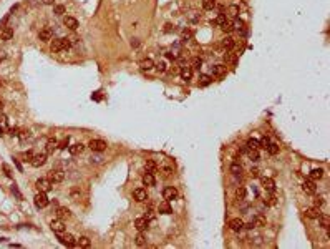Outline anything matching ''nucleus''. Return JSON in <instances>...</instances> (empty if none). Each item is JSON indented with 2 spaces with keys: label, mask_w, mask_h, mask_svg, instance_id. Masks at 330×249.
<instances>
[{
  "label": "nucleus",
  "mask_w": 330,
  "mask_h": 249,
  "mask_svg": "<svg viewBox=\"0 0 330 249\" xmlns=\"http://www.w3.org/2000/svg\"><path fill=\"white\" fill-rule=\"evenodd\" d=\"M53 14L55 15H63V14H65V5H55Z\"/></svg>",
  "instance_id": "nucleus-45"
},
{
  "label": "nucleus",
  "mask_w": 330,
  "mask_h": 249,
  "mask_svg": "<svg viewBox=\"0 0 330 249\" xmlns=\"http://www.w3.org/2000/svg\"><path fill=\"white\" fill-rule=\"evenodd\" d=\"M224 60H226V62H231V63H236V62H237L236 57L231 55V53H227V51H226V55H224Z\"/></svg>",
  "instance_id": "nucleus-49"
},
{
  "label": "nucleus",
  "mask_w": 330,
  "mask_h": 249,
  "mask_svg": "<svg viewBox=\"0 0 330 249\" xmlns=\"http://www.w3.org/2000/svg\"><path fill=\"white\" fill-rule=\"evenodd\" d=\"M269 143H270L269 138H262V140L259 141V146H260V148H267V146H269Z\"/></svg>",
  "instance_id": "nucleus-51"
},
{
  "label": "nucleus",
  "mask_w": 330,
  "mask_h": 249,
  "mask_svg": "<svg viewBox=\"0 0 330 249\" xmlns=\"http://www.w3.org/2000/svg\"><path fill=\"white\" fill-rule=\"evenodd\" d=\"M2 106H3V103H2V100H0V111H2Z\"/></svg>",
  "instance_id": "nucleus-63"
},
{
  "label": "nucleus",
  "mask_w": 330,
  "mask_h": 249,
  "mask_svg": "<svg viewBox=\"0 0 330 249\" xmlns=\"http://www.w3.org/2000/svg\"><path fill=\"white\" fill-rule=\"evenodd\" d=\"M221 28H222V32H226V33H231L234 30V25H232V22H229V20H226L224 24L221 25Z\"/></svg>",
  "instance_id": "nucleus-35"
},
{
  "label": "nucleus",
  "mask_w": 330,
  "mask_h": 249,
  "mask_svg": "<svg viewBox=\"0 0 330 249\" xmlns=\"http://www.w3.org/2000/svg\"><path fill=\"white\" fill-rule=\"evenodd\" d=\"M260 183H262V186L267 191H270V193L275 189V183H274V179H270V178H265V176L260 178Z\"/></svg>",
  "instance_id": "nucleus-21"
},
{
  "label": "nucleus",
  "mask_w": 330,
  "mask_h": 249,
  "mask_svg": "<svg viewBox=\"0 0 330 249\" xmlns=\"http://www.w3.org/2000/svg\"><path fill=\"white\" fill-rule=\"evenodd\" d=\"M211 72L214 77H224L227 68H226V65H214V67H211Z\"/></svg>",
  "instance_id": "nucleus-17"
},
{
  "label": "nucleus",
  "mask_w": 330,
  "mask_h": 249,
  "mask_svg": "<svg viewBox=\"0 0 330 249\" xmlns=\"http://www.w3.org/2000/svg\"><path fill=\"white\" fill-rule=\"evenodd\" d=\"M58 148H60V149H67V148H68V138H65V140H61V141L58 143Z\"/></svg>",
  "instance_id": "nucleus-53"
},
{
  "label": "nucleus",
  "mask_w": 330,
  "mask_h": 249,
  "mask_svg": "<svg viewBox=\"0 0 330 249\" xmlns=\"http://www.w3.org/2000/svg\"><path fill=\"white\" fill-rule=\"evenodd\" d=\"M13 163H15V166H17V168H19V171H22V165L19 163V160H17V158H13Z\"/></svg>",
  "instance_id": "nucleus-61"
},
{
  "label": "nucleus",
  "mask_w": 330,
  "mask_h": 249,
  "mask_svg": "<svg viewBox=\"0 0 330 249\" xmlns=\"http://www.w3.org/2000/svg\"><path fill=\"white\" fill-rule=\"evenodd\" d=\"M252 244H254V246H259V244H262V237H260V236H257V237H256V241H254Z\"/></svg>",
  "instance_id": "nucleus-58"
},
{
  "label": "nucleus",
  "mask_w": 330,
  "mask_h": 249,
  "mask_svg": "<svg viewBox=\"0 0 330 249\" xmlns=\"http://www.w3.org/2000/svg\"><path fill=\"white\" fill-rule=\"evenodd\" d=\"M229 228L231 231H234V233H239V231L244 229V221H242L241 218H234L229 221Z\"/></svg>",
  "instance_id": "nucleus-8"
},
{
  "label": "nucleus",
  "mask_w": 330,
  "mask_h": 249,
  "mask_svg": "<svg viewBox=\"0 0 330 249\" xmlns=\"http://www.w3.org/2000/svg\"><path fill=\"white\" fill-rule=\"evenodd\" d=\"M202 8H204V10L216 8V0H202Z\"/></svg>",
  "instance_id": "nucleus-33"
},
{
  "label": "nucleus",
  "mask_w": 330,
  "mask_h": 249,
  "mask_svg": "<svg viewBox=\"0 0 330 249\" xmlns=\"http://www.w3.org/2000/svg\"><path fill=\"white\" fill-rule=\"evenodd\" d=\"M56 214H58L60 219L70 218V209H68V208H58V209H56Z\"/></svg>",
  "instance_id": "nucleus-34"
},
{
  "label": "nucleus",
  "mask_w": 330,
  "mask_h": 249,
  "mask_svg": "<svg viewBox=\"0 0 330 249\" xmlns=\"http://www.w3.org/2000/svg\"><path fill=\"white\" fill-rule=\"evenodd\" d=\"M33 199H35V206H37V208H45V206H48V203H50L48 198H47V194H45L43 191L37 193Z\"/></svg>",
  "instance_id": "nucleus-5"
},
{
  "label": "nucleus",
  "mask_w": 330,
  "mask_h": 249,
  "mask_svg": "<svg viewBox=\"0 0 330 249\" xmlns=\"http://www.w3.org/2000/svg\"><path fill=\"white\" fill-rule=\"evenodd\" d=\"M43 3H45V5H53L55 0H43Z\"/></svg>",
  "instance_id": "nucleus-62"
},
{
  "label": "nucleus",
  "mask_w": 330,
  "mask_h": 249,
  "mask_svg": "<svg viewBox=\"0 0 330 249\" xmlns=\"http://www.w3.org/2000/svg\"><path fill=\"white\" fill-rule=\"evenodd\" d=\"M193 37H194V32L191 30V28H184V30L181 32V40L183 42H189Z\"/></svg>",
  "instance_id": "nucleus-26"
},
{
  "label": "nucleus",
  "mask_w": 330,
  "mask_h": 249,
  "mask_svg": "<svg viewBox=\"0 0 330 249\" xmlns=\"http://www.w3.org/2000/svg\"><path fill=\"white\" fill-rule=\"evenodd\" d=\"M265 149H267L269 154H277V153H279V146H277L275 143H269V146L265 148Z\"/></svg>",
  "instance_id": "nucleus-40"
},
{
  "label": "nucleus",
  "mask_w": 330,
  "mask_h": 249,
  "mask_svg": "<svg viewBox=\"0 0 330 249\" xmlns=\"http://www.w3.org/2000/svg\"><path fill=\"white\" fill-rule=\"evenodd\" d=\"M323 176V170L322 168H314V170L310 171V179L312 181H317V179H320Z\"/></svg>",
  "instance_id": "nucleus-24"
},
{
  "label": "nucleus",
  "mask_w": 330,
  "mask_h": 249,
  "mask_svg": "<svg viewBox=\"0 0 330 249\" xmlns=\"http://www.w3.org/2000/svg\"><path fill=\"white\" fill-rule=\"evenodd\" d=\"M68 149H70L72 154H78V153H82L83 149H85V146H83L82 143H77V144H73V146H68Z\"/></svg>",
  "instance_id": "nucleus-28"
},
{
  "label": "nucleus",
  "mask_w": 330,
  "mask_h": 249,
  "mask_svg": "<svg viewBox=\"0 0 330 249\" xmlns=\"http://www.w3.org/2000/svg\"><path fill=\"white\" fill-rule=\"evenodd\" d=\"M77 244H78L80 247H90L91 242H90V239H88L86 236H82V237H80V239L77 241Z\"/></svg>",
  "instance_id": "nucleus-36"
},
{
  "label": "nucleus",
  "mask_w": 330,
  "mask_h": 249,
  "mask_svg": "<svg viewBox=\"0 0 330 249\" xmlns=\"http://www.w3.org/2000/svg\"><path fill=\"white\" fill-rule=\"evenodd\" d=\"M320 214H322L320 213V208H317V206L315 208H307V209H305V216L310 218V219H317Z\"/></svg>",
  "instance_id": "nucleus-18"
},
{
  "label": "nucleus",
  "mask_w": 330,
  "mask_h": 249,
  "mask_svg": "<svg viewBox=\"0 0 330 249\" xmlns=\"http://www.w3.org/2000/svg\"><path fill=\"white\" fill-rule=\"evenodd\" d=\"M70 40L68 38H53L51 40V45H50V50L53 53H58V51H63L67 48H70Z\"/></svg>",
  "instance_id": "nucleus-1"
},
{
  "label": "nucleus",
  "mask_w": 330,
  "mask_h": 249,
  "mask_svg": "<svg viewBox=\"0 0 330 249\" xmlns=\"http://www.w3.org/2000/svg\"><path fill=\"white\" fill-rule=\"evenodd\" d=\"M227 12H229L231 17H237V15H239V7H237V5H229Z\"/></svg>",
  "instance_id": "nucleus-43"
},
{
  "label": "nucleus",
  "mask_w": 330,
  "mask_h": 249,
  "mask_svg": "<svg viewBox=\"0 0 330 249\" xmlns=\"http://www.w3.org/2000/svg\"><path fill=\"white\" fill-rule=\"evenodd\" d=\"M163 32H164V33H171V32H174V25L166 24V25H164V28H163Z\"/></svg>",
  "instance_id": "nucleus-52"
},
{
  "label": "nucleus",
  "mask_w": 330,
  "mask_h": 249,
  "mask_svg": "<svg viewBox=\"0 0 330 249\" xmlns=\"http://www.w3.org/2000/svg\"><path fill=\"white\" fill-rule=\"evenodd\" d=\"M232 25H234V30L241 32V33H246V24H244L242 20H236Z\"/></svg>",
  "instance_id": "nucleus-29"
},
{
  "label": "nucleus",
  "mask_w": 330,
  "mask_h": 249,
  "mask_svg": "<svg viewBox=\"0 0 330 249\" xmlns=\"http://www.w3.org/2000/svg\"><path fill=\"white\" fill-rule=\"evenodd\" d=\"M317 219H318V224H320V228L328 229V226H330V218L327 216V214H320V216H318Z\"/></svg>",
  "instance_id": "nucleus-23"
},
{
  "label": "nucleus",
  "mask_w": 330,
  "mask_h": 249,
  "mask_svg": "<svg viewBox=\"0 0 330 249\" xmlns=\"http://www.w3.org/2000/svg\"><path fill=\"white\" fill-rule=\"evenodd\" d=\"M48 179L51 183H61L65 179V173H63V170H51L48 173Z\"/></svg>",
  "instance_id": "nucleus-4"
},
{
  "label": "nucleus",
  "mask_w": 330,
  "mask_h": 249,
  "mask_svg": "<svg viewBox=\"0 0 330 249\" xmlns=\"http://www.w3.org/2000/svg\"><path fill=\"white\" fill-rule=\"evenodd\" d=\"M251 175H252L254 178H257V176H259V170H257V168H254V170H251Z\"/></svg>",
  "instance_id": "nucleus-60"
},
{
  "label": "nucleus",
  "mask_w": 330,
  "mask_h": 249,
  "mask_svg": "<svg viewBox=\"0 0 330 249\" xmlns=\"http://www.w3.org/2000/svg\"><path fill=\"white\" fill-rule=\"evenodd\" d=\"M302 189L305 191L307 194H315V193H317L315 181H312V179H309V181H304V184H302Z\"/></svg>",
  "instance_id": "nucleus-12"
},
{
  "label": "nucleus",
  "mask_w": 330,
  "mask_h": 249,
  "mask_svg": "<svg viewBox=\"0 0 330 249\" xmlns=\"http://www.w3.org/2000/svg\"><path fill=\"white\" fill-rule=\"evenodd\" d=\"M201 67H202V60H201V58H193V67H191V68H194V70H199Z\"/></svg>",
  "instance_id": "nucleus-48"
},
{
  "label": "nucleus",
  "mask_w": 330,
  "mask_h": 249,
  "mask_svg": "<svg viewBox=\"0 0 330 249\" xmlns=\"http://www.w3.org/2000/svg\"><path fill=\"white\" fill-rule=\"evenodd\" d=\"M234 45H236V42H234V38H231V37H226L222 40V48L224 50H232Z\"/></svg>",
  "instance_id": "nucleus-27"
},
{
  "label": "nucleus",
  "mask_w": 330,
  "mask_h": 249,
  "mask_svg": "<svg viewBox=\"0 0 330 249\" xmlns=\"http://www.w3.org/2000/svg\"><path fill=\"white\" fill-rule=\"evenodd\" d=\"M2 168H3V171H5V175H7L8 178L12 176V171H10V168L7 166V165H2Z\"/></svg>",
  "instance_id": "nucleus-57"
},
{
  "label": "nucleus",
  "mask_w": 330,
  "mask_h": 249,
  "mask_svg": "<svg viewBox=\"0 0 330 249\" xmlns=\"http://www.w3.org/2000/svg\"><path fill=\"white\" fill-rule=\"evenodd\" d=\"M179 75H181V78L184 80V82H189V80L193 78V68L191 67H183L181 72H179Z\"/></svg>",
  "instance_id": "nucleus-20"
},
{
  "label": "nucleus",
  "mask_w": 330,
  "mask_h": 249,
  "mask_svg": "<svg viewBox=\"0 0 330 249\" xmlns=\"http://www.w3.org/2000/svg\"><path fill=\"white\" fill-rule=\"evenodd\" d=\"M50 228H51V231H55V233H63V231H65V223H63L61 219H53V221L50 223Z\"/></svg>",
  "instance_id": "nucleus-14"
},
{
  "label": "nucleus",
  "mask_w": 330,
  "mask_h": 249,
  "mask_svg": "<svg viewBox=\"0 0 330 249\" xmlns=\"http://www.w3.org/2000/svg\"><path fill=\"white\" fill-rule=\"evenodd\" d=\"M247 148L249 149H257V148H260L259 146V140H254V138H251V140L247 141Z\"/></svg>",
  "instance_id": "nucleus-42"
},
{
  "label": "nucleus",
  "mask_w": 330,
  "mask_h": 249,
  "mask_svg": "<svg viewBox=\"0 0 330 249\" xmlns=\"http://www.w3.org/2000/svg\"><path fill=\"white\" fill-rule=\"evenodd\" d=\"M12 193H13V194H15V196H17V198H19V199H22V194L19 193V189H17V186H15V184L12 186Z\"/></svg>",
  "instance_id": "nucleus-56"
},
{
  "label": "nucleus",
  "mask_w": 330,
  "mask_h": 249,
  "mask_svg": "<svg viewBox=\"0 0 330 249\" xmlns=\"http://www.w3.org/2000/svg\"><path fill=\"white\" fill-rule=\"evenodd\" d=\"M0 37H2L3 42H8V40H12V37H13V28H12V27H3V28H2V33H0Z\"/></svg>",
  "instance_id": "nucleus-16"
},
{
  "label": "nucleus",
  "mask_w": 330,
  "mask_h": 249,
  "mask_svg": "<svg viewBox=\"0 0 330 249\" xmlns=\"http://www.w3.org/2000/svg\"><path fill=\"white\" fill-rule=\"evenodd\" d=\"M247 154H249V160H252V161H257L259 160V151H257V149H249Z\"/></svg>",
  "instance_id": "nucleus-44"
},
{
  "label": "nucleus",
  "mask_w": 330,
  "mask_h": 249,
  "mask_svg": "<svg viewBox=\"0 0 330 249\" xmlns=\"http://www.w3.org/2000/svg\"><path fill=\"white\" fill-rule=\"evenodd\" d=\"M156 68H158V72H161V73H163V72H166V70H168V65H166V62H163V60H161V62H158V63H156Z\"/></svg>",
  "instance_id": "nucleus-46"
},
{
  "label": "nucleus",
  "mask_w": 330,
  "mask_h": 249,
  "mask_svg": "<svg viewBox=\"0 0 330 249\" xmlns=\"http://www.w3.org/2000/svg\"><path fill=\"white\" fill-rule=\"evenodd\" d=\"M0 62H2V60H0Z\"/></svg>",
  "instance_id": "nucleus-64"
},
{
  "label": "nucleus",
  "mask_w": 330,
  "mask_h": 249,
  "mask_svg": "<svg viewBox=\"0 0 330 249\" xmlns=\"http://www.w3.org/2000/svg\"><path fill=\"white\" fill-rule=\"evenodd\" d=\"M35 186H37L38 191H43V193H47V191L51 189V181H50V179H45V178H40V179H37Z\"/></svg>",
  "instance_id": "nucleus-7"
},
{
  "label": "nucleus",
  "mask_w": 330,
  "mask_h": 249,
  "mask_svg": "<svg viewBox=\"0 0 330 249\" xmlns=\"http://www.w3.org/2000/svg\"><path fill=\"white\" fill-rule=\"evenodd\" d=\"M231 173H232V175H236V176L241 175V173H242V166H241L239 163H232V165H231Z\"/></svg>",
  "instance_id": "nucleus-39"
},
{
  "label": "nucleus",
  "mask_w": 330,
  "mask_h": 249,
  "mask_svg": "<svg viewBox=\"0 0 330 249\" xmlns=\"http://www.w3.org/2000/svg\"><path fill=\"white\" fill-rule=\"evenodd\" d=\"M88 146L93 149V151H96V153H101V151H105L106 149V141H103V140H91L90 143H88Z\"/></svg>",
  "instance_id": "nucleus-3"
},
{
  "label": "nucleus",
  "mask_w": 330,
  "mask_h": 249,
  "mask_svg": "<svg viewBox=\"0 0 330 249\" xmlns=\"http://www.w3.org/2000/svg\"><path fill=\"white\" fill-rule=\"evenodd\" d=\"M80 188H73L72 191H70V196H72V199H80Z\"/></svg>",
  "instance_id": "nucleus-47"
},
{
  "label": "nucleus",
  "mask_w": 330,
  "mask_h": 249,
  "mask_svg": "<svg viewBox=\"0 0 330 249\" xmlns=\"http://www.w3.org/2000/svg\"><path fill=\"white\" fill-rule=\"evenodd\" d=\"M58 234V239L63 246H67V247H73L75 244H77V239L72 236V234H63V233H56Z\"/></svg>",
  "instance_id": "nucleus-2"
},
{
  "label": "nucleus",
  "mask_w": 330,
  "mask_h": 249,
  "mask_svg": "<svg viewBox=\"0 0 330 249\" xmlns=\"http://www.w3.org/2000/svg\"><path fill=\"white\" fill-rule=\"evenodd\" d=\"M148 226H149V221L146 218H138L136 221H135V228L140 231V233H143V231H146L148 229Z\"/></svg>",
  "instance_id": "nucleus-15"
},
{
  "label": "nucleus",
  "mask_w": 330,
  "mask_h": 249,
  "mask_svg": "<svg viewBox=\"0 0 330 249\" xmlns=\"http://www.w3.org/2000/svg\"><path fill=\"white\" fill-rule=\"evenodd\" d=\"M314 203H315V206H317V208H320V206L323 204V199L320 198V196H315V198H314Z\"/></svg>",
  "instance_id": "nucleus-54"
},
{
  "label": "nucleus",
  "mask_w": 330,
  "mask_h": 249,
  "mask_svg": "<svg viewBox=\"0 0 330 249\" xmlns=\"http://www.w3.org/2000/svg\"><path fill=\"white\" fill-rule=\"evenodd\" d=\"M133 196H135V199L138 203H143V201L148 199V193H146V189L144 188H136L135 191H133Z\"/></svg>",
  "instance_id": "nucleus-11"
},
{
  "label": "nucleus",
  "mask_w": 330,
  "mask_h": 249,
  "mask_svg": "<svg viewBox=\"0 0 330 249\" xmlns=\"http://www.w3.org/2000/svg\"><path fill=\"white\" fill-rule=\"evenodd\" d=\"M63 24H65V27L70 28V30H77V28H78V20L75 19V17H65Z\"/></svg>",
  "instance_id": "nucleus-19"
},
{
  "label": "nucleus",
  "mask_w": 330,
  "mask_h": 249,
  "mask_svg": "<svg viewBox=\"0 0 330 249\" xmlns=\"http://www.w3.org/2000/svg\"><path fill=\"white\" fill-rule=\"evenodd\" d=\"M51 37H53V32H51L50 27H45V28H42V30L38 32V38L42 40V42H50Z\"/></svg>",
  "instance_id": "nucleus-10"
},
{
  "label": "nucleus",
  "mask_w": 330,
  "mask_h": 249,
  "mask_svg": "<svg viewBox=\"0 0 330 249\" xmlns=\"http://www.w3.org/2000/svg\"><path fill=\"white\" fill-rule=\"evenodd\" d=\"M153 67H154V62L151 58H144V60L140 62V68H141V70H151Z\"/></svg>",
  "instance_id": "nucleus-25"
},
{
  "label": "nucleus",
  "mask_w": 330,
  "mask_h": 249,
  "mask_svg": "<svg viewBox=\"0 0 330 249\" xmlns=\"http://www.w3.org/2000/svg\"><path fill=\"white\" fill-rule=\"evenodd\" d=\"M236 198L241 199V201L246 199V188H244V186H239V188L236 189Z\"/></svg>",
  "instance_id": "nucleus-38"
},
{
  "label": "nucleus",
  "mask_w": 330,
  "mask_h": 249,
  "mask_svg": "<svg viewBox=\"0 0 330 249\" xmlns=\"http://www.w3.org/2000/svg\"><path fill=\"white\" fill-rule=\"evenodd\" d=\"M158 213H161V214H171V213H173V208H171V204H169V201L161 203V204L158 206Z\"/></svg>",
  "instance_id": "nucleus-22"
},
{
  "label": "nucleus",
  "mask_w": 330,
  "mask_h": 249,
  "mask_svg": "<svg viewBox=\"0 0 330 249\" xmlns=\"http://www.w3.org/2000/svg\"><path fill=\"white\" fill-rule=\"evenodd\" d=\"M163 173H164L166 176H169L171 173H173V170H171V168H168V166H166V168H163Z\"/></svg>",
  "instance_id": "nucleus-59"
},
{
  "label": "nucleus",
  "mask_w": 330,
  "mask_h": 249,
  "mask_svg": "<svg viewBox=\"0 0 330 249\" xmlns=\"http://www.w3.org/2000/svg\"><path fill=\"white\" fill-rule=\"evenodd\" d=\"M56 148H58V141H55V140H48V143H47V151H48V153H53Z\"/></svg>",
  "instance_id": "nucleus-37"
},
{
  "label": "nucleus",
  "mask_w": 330,
  "mask_h": 249,
  "mask_svg": "<svg viewBox=\"0 0 330 249\" xmlns=\"http://www.w3.org/2000/svg\"><path fill=\"white\" fill-rule=\"evenodd\" d=\"M211 82H212V77H211V75H201V77H199V85H201V86H207Z\"/></svg>",
  "instance_id": "nucleus-30"
},
{
  "label": "nucleus",
  "mask_w": 330,
  "mask_h": 249,
  "mask_svg": "<svg viewBox=\"0 0 330 249\" xmlns=\"http://www.w3.org/2000/svg\"><path fill=\"white\" fill-rule=\"evenodd\" d=\"M163 198L166 201H173V199H176L178 198V189L174 186H166L163 189Z\"/></svg>",
  "instance_id": "nucleus-6"
},
{
  "label": "nucleus",
  "mask_w": 330,
  "mask_h": 249,
  "mask_svg": "<svg viewBox=\"0 0 330 249\" xmlns=\"http://www.w3.org/2000/svg\"><path fill=\"white\" fill-rule=\"evenodd\" d=\"M226 20H227V19H226V15H224V14H219V15H217V19H216V20H212L211 24H212V25H222Z\"/></svg>",
  "instance_id": "nucleus-41"
},
{
  "label": "nucleus",
  "mask_w": 330,
  "mask_h": 249,
  "mask_svg": "<svg viewBox=\"0 0 330 249\" xmlns=\"http://www.w3.org/2000/svg\"><path fill=\"white\" fill-rule=\"evenodd\" d=\"M146 168H148V171H154L156 170V163L153 160H149V161H146Z\"/></svg>",
  "instance_id": "nucleus-50"
},
{
  "label": "nucleus",
  "mask_w": 330,
  "mask_h": 249,
  "mask_svg": "<svg viewBox=\"0 0 330 249\" xmlns=\"http://www.w3.org/2000/svg\"><path fill=\"white\" fill-rule=\"evenodd\" d=\"M135 242H136V246H140V247H141V246H146L148 239H146V236H144V234H141V233H140V234H138V236L135 237Z\"/></svg>",
  "instance_id": "nucleus-32"
},
{
  "label": "nucleus",
  "mask_w": 330,
  "mask_h": 249,
  "mask_svg": "<svg viewBox=\"0 0 330 249\" xmlns=\"http://www.w3.org/2000/svg\"><path fill=\"white\" fill-rule=\"evenodd\" d=\"M24 158H25L24 161H28V163H30V161H32V158H33V153H32V151H27V153H24Z\"/></svg>",
  "instance_id": "nucleus-55"
},
{
  "label": "nucleus",
  "mask_w": 330,
  "mask_h": 249,
  "mask_svg": "<svg viewBox=\"0 0 330 249\" xmlns=\"http://www.w3.org/2000/svg\"><path fill=\"white\" fill-rule=\"evenodd\" d=\"M143 184L144 186H154L156 184V178L153 175V171H146L143 175Z\"/></svg>",
  "instance_id": "nucleus-13"
},
{
  "label": "nucleus",
  "mask_w": 330,
  "mask_h": 249,
  "mask_svg": "<svg viewBox=\"0 0 330 249\" xmlns=\"http://www.w3.org/2000/svg\"><path fill=\"white\" fill-rule=\"evenodd\" d=\"M265 223H267V219H265L264 214H257L254 218V226H265Z\"/></svg>",
  "instance_id": "nucleus-31"
},
{
  "label": "nucleus",
  "mask_w": 330,
  "mask_h": 249,
  "mask_svg": "<svg viewBox=\"0 0 330 249\" xmlns=\"http://www.w3.org/2000/svg\"><path fill=\"white\" fill-rule=\"evenodd\" d=\"M45 163H47V154H45V153H42V154H33V158L30 161V165L35 166V168L43 166Z\"/></svg>",
  "instance_id": "nucleus-9"
}]
</instances>
